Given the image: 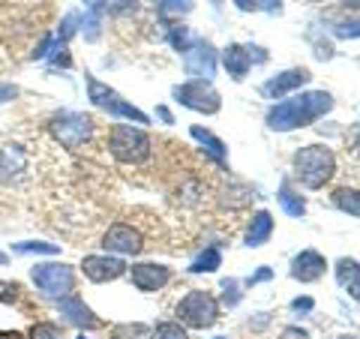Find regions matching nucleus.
<instances>
[{
  "instance_id": "obj_1",
  "label": "nucleus",
  "mask_w": 360,
  "mask_h": 339,
  "mask_svg": "<svg viewBox=\"0 0 360 339\" xmlns=\"http://www.w3.org/2000/svg\"><path fill=\"white\" fill-rule=\"evenodd\" d=\"M330 108H333V96L328 90H307V94H300V96L274 103L267 108L264 123L274 132H291V129L309 127L312 120L324 117Z\"/></svg>"
},
{
  "instance_id": "obj_2",
  "label": "nucleus",
  "mask_w": 360,
  "mask_h": 339,
  "mask_svg": "<svg viewBox=\"0 0 360 339\" xmlns=\"http://www.w3.org/2000/svg\"><path fill=\"white\" fill-rule=\"evenodd\" d=\"M295 174L307 189H321L336 174V156L324 144H307L295 153Z\"/></svg>"
},
{
  "instance_id": "obj_3",
  "label": "nucleus",
  "mask_w": 360,
  "mask_h": 339,
  "mask_svg": "<svg viewBox=\"0 0 360 339\" xmlns=\"http://www.w3.org/2000/svg\"><path fill=\"white\" fill-rule=\"evenodd\" d=\"M108 153L123 165H141L150 156V135L141 127L115 123L108 132Z\"/></svg>"
},
{
  "instance_id": "obj_4",
  "label": "nucleus",
  "mask_w": 360,
  "mask_h": 339,
  "mask_svg": "<svg viewBox=\"0 0 360 339\" xmlns=\"http://www.w3.org/2000/svg\"><path fill=\"white\" fill-rule=\"evenodd\" d=\"M49 132L54 135V141L66 151H78L84 148L94 135V117L84 115V111H72V108H63L58 115H51L49 120Z\"/></svg>"
},
{
  "instance_id": "obj_5",
  "label": "nucleus",
  "mask_w": 360,
  "mask_h": 339,
  "mask_svg": "<svg viewBox=\"0 0 360 339\" xmlns=\"http://www.w3.org/2000/svg\"><path fill=\"white\" fill-rule=\"evenodd\" d=\"M219 319V303L210 291H189V295L180 298L177 303V321H184L186 327H195V331H205V327H213Z\"/></svg>"
},
{
  "instance_id": "obj_6",
  "label": "nucleus",
  "mask_w": 360,
  "mask_h": 339,
  "mask_svg": "<svg viewBox=\"0 0 360 339\" xmlns=\"http://www.w3.org/2000/svg\"><path fill=\"white\" fill-rule=\"evenodd\" d=\"M84 82H87V99H90V103H94L96 108L108 111L111 117H123V120H132V123H148V115H144V111H139L132 103H127V99H123L115 87L96 82L94 75H87Z\"/></svg>"
},
{
  "instance_id": "obj_7",
  "label": "nucleus",
  "mask_w": 360,
  "mask_h": 339,
  "mask_svg": "<svg viewBox=\"0 0 360 339\" xmlns=\"http://www.w3.org/2000/svg\"><path fill=\"white\" fill-rule=\"evenodd\" d=\"M174 99L184 108H193V111H201V115H217L222 108V96L219 90L213 87L207 78H189V82L177 84L174 90Z\"/></svg>"
},
{
  "instance_id": "obj_8",
  "label": "nucleus",
  "mask_w": 360,
  "mask_h": 339,
  "mask_svg": "<svg viewBox=\"0 0 360 339\" xmlns=\"http://www.w3.org/2000/svg\"><path fill=\"white\" fill-rule=\"evenodd\" d=\"M30 279L45 298L63 300L75 291V270L70 264H37L30 270Z\"/></svg>"
},
{
  "instance_id": "obj_9",
  "label": "nucleus",
  "mask_w": 360,
  "mask_h": 339,
  "mask_svg": "<svg viewBox=\"0 0 360 339\" xmlns=\"http://www.w3.org/2000/svg\"><path fill=\"white\" fill-rule=\"evenodd\" d=\"M103 250L108 255H139L144 250V237L139 234V229H132V225L115 222L103 234Z\"/></svg>"
},
{
  "instance_id": "obj_10",
  "label": "nucleus",
  "mask_w": 360,
  "mask_h": 339,
  "mask_svg": "<svg viewBox=\"0 0 360 339\" xmlns=\"http://www.w3.org/2000/svg\"><path fill=\"white\" fill-rule=\"evenodd\" d=\"M184 70L193 78H207V82L213 78V72H217V51H213L207 39H193L189 51L184 54Z\"/></svg>"
},
{
  "instance_id": "obj_11",
  "label": "nucleus",
  "mask_w": 360,
  "mask_h": 339,
  "mask_svg": "<svg viewBox=\"0 0 360 339\" xmlns=\"http://www.w3.org/2000/svg\"><path fill=\"white\" fill-rule=\"evenodd\" d=\"M309 78H312V72L307 70V66H295V70H285V72H279L274 78H267V82L262 84V94L267 99H285L288 94H295L297 87L309 84Z\"/></svg>"
},
{
  "instance_id": "obj_12",
  "label": "nucleus",
  "mask_w": 360,
  "mask_h": 339,
  "mask_svg": "<svg viewBox=\"0 0 360 339\" xmlns=\"http://www.w3.org/2000/svg\"><path fill=\"white\" fill-rule=\"evenodd\" d=\"M82 270L90 282H115L127 274V264H123V258L105 252V255H84Z\"/></svg>"
},
{
  "instance_id": "obj_13",
  "label": "nucleus",
  "mask_w": 360,
  "mask_h": 339,
  "mask_svg": "<svg viewBox=\"0 0 360 339\" xmlns=\"http://www.w3.org/2000/svg\"><path fill=\"white\" fill-rule=\"evenodd\" d=\"M129 279L132 286L139 291H160L165 288L168 282H172V270H168L165 264H153V262H141V264H132L129 267Z\"/></svg>"
},
{
  "instance_id": "obj_14",
  "label": "nucleus",
  "mask_w": 360,
  "mask_h": 339,
  "mask_svg": "<svg viewBox=\"0 0 360 339\" xmlns=\"http://www.w3.org/2000/svg\"><path fill=\"white\" fill-rule=\"evenodd\" d=\"M30 165V156L21 144H0V184H15L25 177Z\"/></svg>"
},
{
  "instance_id": "obj_15",
  "label": "nucleus",
  "mask_w": 360,
  "mask_h": 339,
  "mask_svg": "<svg viewBox=\"0 0 360 339\" xmlns=\"http://www.w3.org/2000/svg\"><path fill=\"white\" fill-rule=\"evenodd\" d=\"M324 270H328V262H324L321 252L315 250H303L300 255H295V262H291V279L297 282H315L324 276Z\"/></svg>"
},
{
  "instance_id": "obj_16",
  "label": "nucleus",
  "mask_w": 360,
  "mask_h": 339,
  "mask_svg": "<svg viewBox=\"0 0 360 339\" xmlns=\"http://www.w3.org/2000/svg\"><path fill=\"white\" fill-rule=\"evenodd\" d=\"M58 309H60L63 319L70 321V324H75V327H87V331H94V327H103V321L94 315V309L84 307V300L75 298V295L58 300Z\"/></svg>"
},
{
  "instance_id": "obj_17",
  "label": "nucleus",
  "mask_w": 360,
  "mask_h": 339,
  "mask_svg": "<svg viewBox=\"0 0 360 339\" xmlns=\"http://www.w3.org/2000/svg\"><path fill=\"white\" fill-rule=\"evenodd\" d=\"M222 66L229 70V75L234 78V82H243L246 72H250V51L243 49V45L238 42H231V45H225L222 49Z\"/></svg>"
},
{
  "instance_id": "obj_18",
  "label": "nucleus",
  "mask_w": 360,
  "mask_h": 339,
  "mask_svg": "<svg viewBox=\"0 0 360 339\" xmlns=\"http://www.w3.org/2000/svg\"><path fill=\"white\" fill-rule=\"evenodd\" d=\"M270 234H274V217H270L267 210H258L250 222V229H246V246H250V250L264 246L270 241Z\"/></svg>"
},
{
  "instance_id": "obj_19",
  "label": "nucleus",
  "mask_w": 360,
  "mask_h": 339,
  "mask_svg": "<svg viewBox=\"0 0 360 339\" xmlns=\"http://www.w3.org/2000/svg\"><path fill=\"white\" fill-rule=\"evenodd\" d=\"M336 282H340V288H345L354 300H360V264L354 258H340V262H336Z\"/></svg>"
},
{
  "instance_id": "obj_20",
  "label": "nucleus",
  "mask_w": 360,
  "mask_h": 339,
  "mask_svg": "<svg viewBox=\"0 0 360 339\" xmlns=\"http://www.w3.org/2000/svg\"><path fill=\"white\" fill-rule=\"evenodd\" d=\"M189 135H193V139L201 144V148H205V153L210 156L213 162L225 165V160H229V151H225V144H222L210 129H205V127H193V129H189Z\"/></svg>"
},
{
  "instance_id": "obj_21",
  "label": "nucleus",
  "mask_w": 360,
  "mask_h": 339,
  "mask_svg": "<svg viewBox=\"0 0 360 339\" xmlns=\"http://www.w3.org/2000/svg\"><path fill=\"white\" fill-rule=\"evenodd\" d=\"M87 9H94L99 15H129L139 9V0H84Z\"/></svg>"
},
{
  "instance_id": "obj_22",
  "label": "nucleus",
  "mask_w": 360,
  "mask_h": 339,
  "mask_svg": "<svg viewBox=\"0 0 360 339\" xmlns=\"http://www.w3.org/2000/svg\"><path fill=\"white\" fill-rule=\"evenodd\" d=\"M276 201H279V207H283L288 217H303L307 213V201H303V196H297L295 189H291V184L285 180L283 186H279V192H276Z\"/></svg>"
},
{
  "instance_id": "obj_23",
  "label": "nucleus",
  "mask_w": 360,
  "mask_h": 339,
  "mask_svg": "<svg viewBox=\"0 0 360 339\" xmlns=\"http://www.w3.org/2000/svg\"><path fill=\"white\" fill-rule=\"evenodd\" d=\"M333 205L340 207L342 213H348V217H357L360 219V189H336L333 192Z\"/></svg>"
},
{
  "instance_id": "obj_24",
  "label": "nucleus",
  "mask_w": 360,
  "mask_h": 339,
  "mask_svg": "<svg viewBox=\"0 0 360 339\" xmlns=\"http://www.w3.org/2000/svg\"><path fill=\"white\" fill-rule=\"evenodd\" d=\"M219 267H222V252L217 246H207V250L189 264V274H213V270H219Z\"/></svg>"
},
{
  "instance_id": "obj_25",
  "label": "nucleus",
  "mask_w": 360,
  "mask_h": 339,
  "mask_svg": "<svg viewBox=\"0 0 360 339\" xmlns=\"http://www.w3.org/2000/svg\"><path fill=\"white\" fill-rule=\"evenodd\" d=\"M165 33H168V42H172L174 51H180V54L189 51V45H193V37H189V27H186V25H180V21H172V25L165 27Z\"/></svg>"
},
{
  "instance_id": "obj_26",
  "label": "nucleus",
  "mask_w": 360,
  "mask_h": 339,
  "mask_svg": "<svg viewBox=\"0 0 360 339\" xmlns=\"http://www.w3.org/2000/svg\"><path fill=\"white\" fill-rule=\"evenodd\" d=\"M13 250L21 252V255H58L60 246L58 243H42V241H21V243H13Z\"/></svg>"
},
{
  "instance_id": "obj_27",
  "label": "nucleus",
  "mask_w": 360,
  "mask_h": 339,
  "mask_svg": "<svg viewBox=\"0 0 360 339\" xmlns=\"http://www.w3.org/2000/svg\"><path fill=\"white\" fill-rule=\"evenodd\" d=\"M99 25H103V15L99 13H94V9H87V13L82 15V33H84V39L87 42H96L99 39Z\"/></svg>"
},
{
  "instance_id": "obj_28",
  "label": "nucleus",
  "mask_w": 360,
  "mask_h": 339,
  "mask_svg": "<svg viewBox=\"0 0 360 339\" xmlns=\"http://www.w3.org/2000/svg\"><path fill=\"white\" fill-rule=\"evenodd\" d=\"M153 339H189L186 327H180V321H165V324H156Z\"/></svg>"
},
{
  "instance_id": "obj_29",
  "label": "nucleus",
  "mask_w": 360,
  "mask_h": 339,
  "mask_svg": "<svg viewBox=\"0 0 360 339\" xmlns=\"http://www.w3.org/2000/svg\"><path fill=\"white\" fill-rule=\"evenodd\" d=\"M160 13H172V15H184L193 9V0H150Z\"/></svg>"
},
{
  "instance_id": "obj_30",
  "label": "nucleus",
  "mask_w": 360,
  "mask_h": 339,
  "mask_svg": "<svg viewBox=\"0 0 360 339\" xmlns=\"http://www.w3.org/2000/svg\"><path fill=\"white\" fill-rule=\"evenodd\" d=\"M30 339H63L60 327L51 324V321H37L30 327Z\"/></svg>"
},
{
  "instance_id": "obj_31",
  "label": "nucleus",
  "mask_w": 360,
  "mask_h": 339,
  "mask_svg": "<svg viewBox=\"0 0 360 339\" xmlns=\"http://www.w3.org/2000/svg\"><path fill=\"white\" fill-rule=\"evenodd\" d=\"M333 37H340V39H360V18L336 21V25H333Z\"/></svg>"
},
{
  "instance_id": "obj_32",
  "label": "nucleus",
  "mask_w": 360,
  "mask_h": 339,
  "mask_svg": "<svg viewBox=\"0 0 360 339\" xmlns=\"http://www.w3.org/2000/svg\"><path fill=\"white\" fill-rule=\"evenodd\" d=\"M238 279H225L222 282V303L225 307H238L240 303V291H238Z\"/></svg>"
},
{
  "instance_id": "obj_33",
  "label": "nucleus",
  "mask_w": 360,
  "mask_h": 339,
  "mask_svg": "<svg viewBox=\"0 0 360 339\" xmlns=\"http://www.w3.org/2000/svg\"><path fill=\"white\" fill-rule=\"evenodd\" d=\"M258 9H264L270 15H283V0H258Z\"/></svg>"
},
{
  "instance_id": "obj_34",
  "label": "nucleus",
  "mask_w": 360,
  "mask_h": 339,
  "mask_svg": "<svg viewBox=\"0 0 360 339\" xmlns=\"http://www.w3.org/2000/svg\"><path fill=\"white\" fill-rule=\"evenodd\" d=\"M312 307H315L312 298H295V300H291V309H295V312H312Z\"/></svg>"
},
{
  "instance_id": "obj_35",
  "label": "nucleus",
  "mask_w": 360,
  "mask_h": 339,
  "mask_svg": "<svg viewBox=\"0 0 360 339\" xmlns=\"http://www.w3.org/2000/svg\"><path fill=\"white\" fill-rule=\"evenodd\" d=\"M18 96V87L15 84H0V105L9 103V99H15Z\"/></svg>"
},
{
  "instance_id": "obj_36",
  "label": "nucleus",
  "mask_w": 360,
  "mask_h": 339,
  "mask_svg": "<svg viewBox=\"0 0 360 339\" xmlns=\"http://www.w3.org/2000/svg\"><path fill=\"white\" fill-rule=\"evenodd\" d=\"M279 339H309V333H307V331H300V327H285Z\"/></svg>"
},
{
  "instance_id": "obj_37",
  "label": "nucleus",
  "mask_w": 360,
  "mask_h": 339,
  "mask_svg": "<svg viewBox=\"0 0 360 339\" xmlns=\"http://www.w3.org/2000/svg\"><path fill=\"white\" fill-rule=\"evenodd\" d=\"M270 276H274V270H270V267H262L258 274H252L246 282H250V286H255V282H264V279H270Z\"/></svg>"
},
{
  "instance_id": "obj_38",
  "label": "nucleus",
  "mask_w": 360,
  "mask_h": 339,
  "mask_svg": "<svg viewBox=\"0 0 360 339\" xmlns=\"http://www.w3.org/2000/svg\"><path fill=\"white\" fill-rule=\"evenodd\" d=\"M234 6L240 9V13H252V9H258V0H231Z\"/></svg>"
},
{
  "instance_id": "obj_39",
  "label": "nucleus",
  "mask_w": 360,
  "mask_h": 339,
  "mask_svg": "<svg viewBox=\"0 0 360 339\" xmlns=\"http://www.w3.org/2000/svg\"><path fill=\"white\" fill-rule=\"evenodd\" d=\"M342 6H345V9H354V13H357V9H360V0H342Z\"/></svg>"
},
{
  "instance_id": "obj_40",
  "label": "nucleus",
  "mask_w": 360,
  "mask_h": 339,
  "mask_svg": "<svg viewBox=\"0 0 360 339\" xmlns=\"http://www.w3.org/2000/svg\"><path fill=\"white\" fill-rule=\"evenodd\" d=\"M0 339H25V336H21V333H9V331H0Z\"/></svg>"
},
{
  "instance_id": "obj_41",
  "label": "nucleus",
  "mask_w": 360,
  "mask_h": 339,
  "mask_svg": "<svg viewBox=\"0 0 360 339\" xmlns=\"http://www.w3.org/2000/svg\"><path fill=\"white\" fill-rule=\"evenodd\" d=\"M354 153L360 156V132H357V139H354Z\"/></svg>"
},
{
  "instance_id": "obj_42",
  "label": "nucleus",
  "mask_w": 360,
  "mask_h": 339,
  "mask_svg": "<svg viewBox=\"0 0 360 339\" xmlns=\"http://www.w3.org/2000/svg\"><path fill=\"white\" fill-rule=\"evenodd\" d=\"M6 264V252H0V267H4Z\"/></svg>"
},
{
  "instance_id": "obj_43",
  "label": "nucleus",
  "mask_w": 360,
  "mask_h": 339,
  "mask_svg": "<svg viewBox=\"0 0 360 339\" xmlns=\"http://www.w3.org/2000/svg\"><path fill=\"white\" fill-rule=\"evenodd\" d=\"M217 339H225V336H217Z\"/></svg>"
},
{
  "instance_id": "obj_44",
  "label": "nucleus",
  "mask_w": 360,
  "mask_h": 339,
  "mask_svg": "<svg viewBox=\"0 0 360 339\" xmlns=\"http://www.w3.org/2000/svg\"><path fill=\"white\" fill-rule=\"evenodd\" d=\"M312 4H319V0H312Z\"/></svg>"
},
{
  "instance_id": "obj_45",
  "label": "nucleus",
  "mask_w": 360,
  "mask_h": 339,
  "mask_svg": "<svg viewBox=\"0 0 360 339\" xmlns=\"http://www.w3.org/2000/svg\"><path fill=\"white\" fill-rule=\"evenodd\" d=\"M78 339H84V336H78Z\"/></svg>"
}]
</instances>
